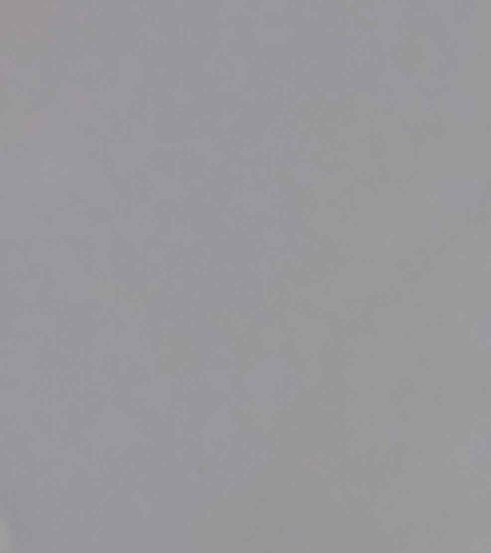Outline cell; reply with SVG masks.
<instances>
[{"instance_id":"30bf717a","label":"cell","mask_w":491,"mask_h":553,"mask_svg":"<svg viewBox=\"0 0 491 553\" xmlns=\"http://www.w3.org/2000/svg\"><path fill=\"white\" fill-rule=\"evenodd\" d=\"M128 100H130V91H128L125 87L118 85V87L114 90V93H111V101H112L114 104L124 106Z\"/></svg>"},{"instance_id":"3957f363","label":"cell","mask_w":491,"mask_h":553,"mask_svg":"<svg viewBox=\"0 0 491 553\" xmlns=\"http://www.w3.org/2000/svg\"><path fill=\"white\" fill-rule=\"evenodd\" d=\"M120 69L125 77H128L131 80L138 78L143 72V67H141L140 61L137 59L136 56H124L123 59L120 61Z\"/></svg>"},{"instance_id":"603a6c76","label":"cell","mask_w":491,"mask_h":553,"mask_svg":"<svg viewBox=\"0 0 491 553\" xmlns=\"http://www.w3.org/2000/svg\"><path fill=\"white\" fill-rule=\"evenodd\" d=\"M199 146L203 147V149H207V147H209V141H207V138H205L203 141H199Z\"/></svg>"},{"instance_id":"9c48e42d","label":"cell","mask_w":491,"mask_h":553,"mask_svg":"<svg viewBox=\"0 0 491 553\" xmlns=\"http://www.w3.org/2000/svg\"><path fill=\"white\" fill-rule=\"evenodd\" d=\"M156 185H157V188L162 190L163 193H166L167 196H175L176 195V190H178V185L175 183V182H172V180H169L167 177H164V176H157L156 177Z\"/></svg>"},{"instance_id":"e0dca14e","label":"cell","mask_w":491,"mask_h":553,"mask_svg":"<svg viewBox=\"0 0 491 553\" xmlns=\"http://www.w3.org/2000/svg\"><path fill=\"white\" fill-rule=\"evenodd\" d=\"M43 254H45V246H43L42 243H36V245L32 248V256H33L35 259H41L42 256H43Z\"/></svg>"},{"instance_id":"ba28073f","label":"cell","mask_w":491,"mask_h":553,"mask_svg":"<svg viewBox=\"0 0 491 553\" xmlns=\"http://www.w3.org/2000/svg\"><path fill=\"white\" fill-rule=\"evenodd\" d=\"M134 140H136L138 144H143L146 147H154L157 144V140L153 134H150L149 131H146L144 128H136L134 130Z\"/></svg>"},{"instance_id":"ac0fdd59","label":"cell","mask_w":491,"mask_h":553,"mask_svg":"<svg viewBox=\"0 0 491 553\" xmlns=\"http://www.w3.org/2000/svg\"><path fill=\"white\" fill-rule=\"evenodd\" d=\"M59 125H61V127H64V128H67V130H72V127H74V122H72V120H69L68 117H65V115H61V117H59Z\"/></svg>"},{"instance_id":"5b68a950","label":"cell","mask_w":491,"mask_h":553,"mask_svg":"<svg viewBox=\"0 0 491 553\" xmlns=\"http://www.w3.org/2000/svg\"><path fill=\"white\" fill-rule=\"evenodd\" d=\"M68 103L71 110H72L75 114L82 115V114H85V112L90 111V100H88V97L84 94L82 91L77 90V88H75L74 95L71 97V100H69Z\"/></svg>"},{"instance_id":"6da1fadb","label":"cell","mask_w":491,"mask_h":553,"mask_svg":"<svg viewBox=\"0 0 491 553\" xmlns=\"http://www.w3.org/2000/svg\"><path fill=\"white\" fill-rule=\"evenodd\" d=\"M71 175V167L64 162L58 154L48 153L43 156L39 166V179L43 185L55 183L61 177H68Z\"/></svg>"},{"instance_id":"4fadbf2b","label":"cell","mask_w":491,"mask_h":553,"mask_svg":"<svg viewBox=\"0 0 491 553\" xmlns=\"http://www.w3.org/2000/svg\"><path fill=\"white\" fill-rule=\"evenodd\" d=\"M246 74H248V71H246L245 64L242 61H236L235 62V77H236V80L238 81H245Z\"/></svg>"},{"instance_id":"44dd1931","label":"cell","mask_w":491,"mask_h":553,"mask_svg":"<svg viewBox=\"0 0 491 553\" xmlns=\"http://www.w3.org/2000/svg\"><path fill=\"white\" fill-rule=\"evenodd\" d=\"M207 157H209V160L213 163H219V160H220V156H219V153H213V151H210L209 154H207Z\"/></svg>"},{"instance_id":"8992f818","label":"cell","mask_w":491,"mask_h":553,"mask_svg":"<svg viewBox=\"0 0 491 553\" xmlns=\"http://www.w3.org/2000/svg\"><path fill=\"white\" fill-rule=\"evenodd\" d=\"M257 36L262 42H278L284 39L286 32L277 27H259L257 30Z\"/></svg>"},{"instance_id":"2e32d148","label":"cell","mask_w":491,"mask_h":553,"mask_svg":"<svg viewBox=\"0 0 491 553\" xmlns=\"http://www.w3.org/2000/svg\"><path fill=\"white\" fill-rule=\"evenodd\" d=\"M55 255H56V258H61V259L68 261V259L72 258V251L69 248H67V246H62V248L56 249V254Z\"/></svg>"},{"instance_id":"5bb4252c","label":"cell","mask_w":491,"mask_h":553,"mask_svg":"<svg viewBox=\"0 0 491 553\" xmlns=\"http://www.w3.org/2000/svg\"><path fill=\"white\" fill-rule=\"evenodd\" d=\"M131 160H128V159H120L118 162H117V170H118V173L121 176H125L128 172H130V169H131Z\"/></svg>"},{"instance_id":"8fae6325","label":"cell","mask_w":491,"mask_h":553,"mask_svg":"<svg viewBox=\"0 0 491 553\" xmlns=\"http://www.w3.org/2000/svg\"><path fill=\"white\" fill-rule=\"evenodd\" d=\"M20 173H22V166L17 162L7 163L3 167V177H6V179H16V177L20 176Z\"/></svg>"},{"instance_id":"7c38bea8","label":"cell","mask_w":491,"mask_h":553,"mask_svg":"<svg viewBox=\"0 0 491 553\" xmlns=\"http://www.w3.org/2000/svg\"><path fill=\"white\" fill-rule=\"evenodd\" d=\"M74 91H75V88L69 87L68 84H64V85H61L59 90H58V97H59L62 101H69L71 97L74 95Z\"/></svg>"},{"instance_id":"d6986e66","label":"cell","mask_w":491,"mask_h":553,"mask_svg":"<svg viewBox=\"0 0 491 553\" xmlns=\"http://www.w3.org/2000/svg\"><path fill=\"white\" fill-rule=\"evenodd\" d=\"M20 78H22V81L29 82L32 78H33V71H32L30 68H25V69L20 72Z\"/></svg>"},{"instance_id":"7402d4cb","label":"cell","mask_w":491,"mask_h":553,"mask_svg":"<svg viewBox=\"0 0 491 553\" xmlns=\"http://www.w3.org/2000/svg\"><path fill=\"white\" fill-rule=\"evenodd\" d=\"M99 120H101L99 114H93V115H91V122H94V124H98V122H99Z\"/></svg>"},{"instance_id":"7a4b0ae2","label":"cell","mask_w":491,"mask_h":553,"mask_svg":"<svg viewBox=\"0 0 491 553\" xmlns=\"http://www.w3.org/2000/svg\"><path fill=\"white\" fill-rule=\"evenodd\" d=\"M115 196V192L111 188L108 182H105L104 179L98 180L97 183L91 185L87 188V199L88 202L97 205V206H101V205H107L109 203Z\"/></svg>"},{"instance_id":"9a60e30c","label":"cell","mask_w":491,"mask_h":553,"mask_svg":"<svg viewBox=\"0 0 491 553\" xmlns=\"http://www.w3.org/2000/svg\"><path fill=\"white\" fill-rule=\"evenodd\" d=\"M281 6H283V1H270V0H267V1H262L261 3V9L262 10H275V9H278Z\"/></svg>"},{"instance_id":"ffe728a7","label":"cell","mask_w":491,"mask_h":553,"mask_svg":"<svg viewBox=\"0 0 491 553\" xmlns=\"http://www.w3.org/2000/svg\"><path fill=\"white\" fill-rule=\"evenodd\" d=\"M257 205H258V208L264 209V208H267L270 205V199L267 196H259L258 199H257Z\"/></svg>"},{"instance_id":"277c9868","label":"cell","mask_w":491,"mask_h":553,"mask_svg":"<svg viewBox=\"0 0 491 553\" xmlns=\"http://www.w3.org/2000/svg\"><path fill=\"white\" fill-rule=\"evenodd\" d=\"M59 229L62 232H71V233H75L78 236H84L87 232H88V226L87 223L78 219V218H72V219H62L59 223H58Z\"/></svg>"},{"instance_id":"52a82bcc","label":"cell","mask_w":491,"mask_h":553,"mask_svg":"<svg viewBox=\"0 0 491 553\" xmlns=\"http://www.w3.org/2000/svg\"><path fill=\"white\" fill-rule=\"evenodd\" d=\"M94 236H96V241L101 248H107L108 243L111 242V238H112V230L108 225H101L94 230Z\"/></svg>"}]
</instances>
